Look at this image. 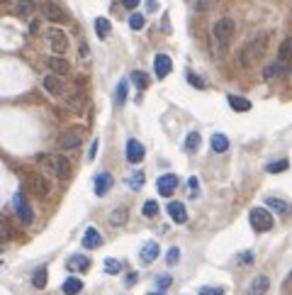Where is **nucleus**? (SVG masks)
<instances>
[{
  "mask_svg": "<svg viewBox=\"0 0 292 295\" xmlns=\"http://www.w3.org/2000/svg\"><path fill=\"white\" fill-rule=\"evenodd\" d=\"M268 39H270V34H268V32H258L253 39H249V42L244 44V46H241V52H239V61H241V66L251 69L258 59L263 57Z\"/></svg>",
  "mask_w": 292,
  "mask_h": 295,
  "instance_id": "f257e3e1",
  "label": "nucleus"
},
{
  "mask_svg": "<svg viewBox=\"0 0 292 295\" xmlns=\"http://www.w3.org/2000/svg\"><path fill=\"white\" fill-rule=\"evenodd\" d=\"M37 164L42 169H46L49 173H54L59 181H69L71 173H73L71 171V161L61 154H42V156H37Z\"/></svg>",
  "mask_w": 292,
  "mask_h": 295,
  "instance_id": "f03ea898",
  "label": "nucleus"
},
{
  "mask_svg": "<svg viewBox=\"0 0 292 295\" xmlns=\"http://www.w3.org/2000/svg\"><path fill=\"white\" fill-rule=\"evenodd\" d=\"M234 32H237V25H234V20L231 17H222V20H217L214 22V27H212V34H214V44H217V49L224 52L229 42H231V37H234Z\"/></svg>",
  "mask_w": 292,
  "mask_h": 295,
  "instance_id": "7ed1b4c3",
  "label": "nucleus"
},
{
  "mask_svg": "<svg viewBox=\"0 0 292 295\" xmlns=\"http://www.w3.org/2000/svg\"><path fill=\"white\" fill-rule=\"evenodd\" d=\"M25 188L34 198H44L49 193V183H46L42 173H25Z\"/></svg>",
  "mask_w": 292,
  "mask_h": 295,
  "instance_id": "20e7f679",
  "label": "nucleus"
},
{
  "mask_svg": "<svg viewBox=\"0 0 292 295\" xmlns=\"http://www.w3.org/2000/svg\"><path fill=\"white\" fill-rule=\"evenodd\" d=\"M251 225H253L256 232H268L273 227V215L265 208H253L251 210Z\"/></svg>",
  "mask_w": 292,
  "mask_h": 295,
  "instance_id": "39448f33",
  "label": "nucleus"
},
{
  "mask_svg": "<svg viewBox=\"0 0 292 295\" xmlns=\"http://www.w3.org/2000/svg\"><path fill=\"white\" fill-rule=\"evenodd\" d=\"M13 210L22 225H29V222L34 220V212H32V208L27 205V200L22 198V193H17V195L13 198Z\"/></svg>",
  "mask_w": 292,
  "mask_h": 295,
  "instance_id": "423d86ee",
  "label": "nucleus"
},
{
  "mask_svg": "<svg viewBox=\"0 0 292 295\" xmlns=\"http://www.w3.org/2000/svg\"><path fill=\"white\" fill-rule=\"evenodd\" d=\"M178 176L176 173H163L158 181H156V190H158V195H163V198H170L173 195V190L178 188Z\"/></svg>",
  "mask_w": 292,
  "mask_h": 295,
  "instance_id": "0eeeda50",
  "label": "nucleus"
},
{
  "mask_svg": "<svg viewBox=\"0 0 292 295\" xmlns=\"http://www.w3.org/2000/svg\"><path fill=\"white\" fill-rule=\"evenodd\" d=\"M49 44H51V49H54L56 54H64L66 49H69V37H66V32H61V29H49Z\"/></svg>",
  "mask_w": 292,
  "mask_h": 295,
  "instance_id": "6e6552de",
  "label": "nucleus"
},
{
  "mask_svg": "<svg viewBox=\"0 0 292 295\" xmlns=\"http://www.w3.org/2000/svg\"><path fill=\"white\" fill-rule=\"evenodd\" d=\"M146 154V149H144V144L139 139H129L127 141V161L129 164H139L141 159Z\"/></svg>",
  "mask_w": 292,
  "mask_h": 295,
  "instance_id": "1a4fd4ad",
  "label": "nucleus"
},
{
  "mask_svg": "<svg viewBox=\"0 0 292 295\" xmlns=\"http://www.w3.org/2000/svg\"><path fill=\"white\" fill-rule=\"evenodd\" d=\"M170 69H173L170 57H168V54H156V59H153V73H156L158 78H166L168 73H170Z\"/></svg>",
  "mask_w": 292,
  "mask_h": 295,
  "instance_id": "9d476101",
  "label": "nucleus"
},
{
  "mask_svg": "<svg viewBox=\"0 0 292 295\" xmlns=\"http://www.w3.org/2000/svg\"><path fill=\"white\" fill-rule=\"evenodd\" d=\"M66 268H69V271H73V273H78V271H81V273H85V271L90 268V259H88V256H83V254H73L69 261H66Z\"/></svg>",
  "mask_w": 292,
  "mask_h": 295,
  "instance_id": "9b49d317",
  "label": "nucleus"
},
{
  "mask_svg": "<svg viewBox=\"0 0 292 295\" xmlns=\"http://www.w3.org/2000/svg\"><path fill=\"white\" fill-rule=\"evenodd\" d=\"M168 215H170L173 222H178V225H185V222H188V210H185V205H183L181 200L168 203Z\"/></svg>",
  "mask_w": 292,
  "mask_h": 295,
  "instance_id": "f8f14e48",
  "label": "nucleus"
},
{
  "mask_svg": "<svg viewBox=\"0 0 292 295\" xmlns=\"http://www.w3.org/2000/svg\"><path fill=\"white\" fill-rule=\"evenodd\" d=\"M268 288H270V281H268V276H256V278L249 283V288H246V295H265V293H268Z\"/></svg>",
  "mask_w": 292,
  "mask_h": 295,
  "instance_id": "ddd939ff",
  "label": "nucleus"
},
{
  "mask_svg": "<svg viewBox=\"0 0 292 295\" xmlns=\"http://www.w3.org/2000/svg\"><path fill=\"white\" fill-rule=\"evenodd\" d=\"M42 15L46 17V20H51V22H64V20H66V13H64L56 3H44Z\"/></svg>",
  "mask_w": 292,
  "mask_h": 295,
  "instance_id": "4468645a",
  "label": "nucleus"
},
{
  "mask_svg": "<svg viewBox=\"0 0 292 295\" xmlns=\"http://www.w3.org/2000/svg\"><path fill=\"white\" fill-rule=\"evenodd\" d=\"M112 183H114V178H112V173H97L95 176V195H107L112 188Z\"/></svg>",
  "mask_w": 292,
  "mask_h": 295,
  "instance_id": "2eb2a0df",
  "label": "nucleus"
},
{
  "mask_svg": "<svg viewBox=\"0 0 292 295\" xmlns=\"http://www.w3.org/2000/svg\"><path fill=\"white\" fill-rule=\"evenodd\" d=\"M44 88H46V93H51V95H64V81H61V76H46L44 78Z\"/></svg>",
  "mask_w": 292,
  "mask_h": 295,
  "instance_id": "dca6fc26",
  "label": "nucleus"
},
{
  "mask_svg": "<svg viewBox=\"0 0 292 295\" xmlns=\"http://www.w3.org/2000/svg\"><path fill=\"white\" fill-rule=\"evenodd\" d=\"M156 256H158V241H146V244L139 249L141 264H151Z\"/></svg>",
  "mask_w": 292,
  "mask_h": 295,
  "instance_id": "f3484780",
  "label": "nucleus"
},
{
  "mask_svg": "<svg viewBox=\"0 0 292 295\" xmlns=\"http://www.w3.org/2000/svg\"><path fill=\"white\" fill-rule=\"evenodd\" d=\"M100 244H102V234L97 232L95 227H88L83 234V247L85 249H97Z\"/></svg>",
  "mask_w": 292,
  "mask_h": 295,
  "instance_id": "a211bd4d",
  "label": "nucleus"
},
{
  "mask_svg": "<svg viewBox=\"0 0 292 295\" xmlns=\"http://www.w3.org/2000/svg\"><path fill=\"white\" fill-rule=\"evenodd\" d=\"M46 66L54 71L56 76H66V73L71 71L69 61H66V59H61V57H49V59H46Z\"/></svg>",
  "mask_w": 292,
  "mask_h": 295,
  "instance_id": "6ab92c4d",
  "label": "nucleus"
},
{
  "mask_svg": "<svg viewBox=\"0 0 292 295\" xmlns=\"http://www.w3.org/2000/svg\"><path fill=\"white\" fill-rule=\"evenodd\" d=\"M61 290H64V295H78L81 290H83V281H81L78 276H71V278L64 281Z\"/></svg>",
  "mask_w": 292,
  "mask_h": 295,
  "instance_id": "aec40b11",
  "label": "nucleus"
},
{
  "mask_svg": "<svg viewBox=\"0 0 292 295\" xmlns=\"http://www.w3.org/2000/svg\"><path fill=\"white\" fill-rule=\"evenodd\" d=\"M212 152L214 154H224L226 149H229V139H226V134H212Z\"/></svg>",
  "mask_w": 292,
  "mask_h": 295,
  "instance_id": "412c9836",
  "label": "nucleus"
},
{
  "mask_svg": "<svg viewBox=\"0 0 292 295\" xmlns=\"http://www.w3.org/2000/svg\"><path fill=\"white\" fill-rule=\"evenodd\" d=\"M59 144H61L64 149H73V146L81 144V134H78V132H66V134L59 137Z\"/></svg>",
  "mask_w": 292,
  "mask_h": 295,
  "instance_id": "4be33fe9",
  "label": "nucleus"
},
{
  "mask_svg": "<svg viewBox=\"0 0 292 295\" xmlns=\"http://www.w3.org/2000/svg\"><path fill=\"white\" fill-rule=\"evenodd\" d=\"M95 32H97V37H100V39H107V37H110V32H112L110 20H107V17H97L95 20Z\"/></svg>",
  "mask_w": 292,
  "mask_h": 295,
  "instance_id": "5701e85b",
  "label": "nucleus"
},
{
  "mask_svg": "<svg viewBox=\"0 0 292 295\" xmlns=\"http://www.w3.org/2000/svg\"><path fill=\"white\" fill-rule=\"evenodd\" d=\"M229 105H231V110H237V113H249L251 110V100L239 98V95H229Z\"/></svg>",
  "mask_w": 292,
  "mask_h": 295,
  "instance_id": "b1692460",
  "label": "nucleus"
},
{
  "mask_svg": "<svg viewBox=\"0 0 292 295\" xmlns=\"http://www.w3.org/2000/svg\"><path fill=\"white\" fill-rule=\"evenodd\" d=\"M34 10H37L34 0H20L17 8H15V13L20 15V17H29V15H34Z\"/></svg>",
  "mask_w": 292,
  "mask_h": 295,
  "instance_id": "393cba45",
  "label": "nucleus"
},
{
  "mask_svg": "<svg viewBox=\"0 0 292 295\" xmlns=\"http://www.w3.org/2000/svg\"><path fill=\"white\" fill-rule=\"evenodd\" d=\"M127 217H129V210H127V208H117V210L110 215V225L112 227H122L127 222Z\"/></svg>",
  "mask_w": 292,
  "mask_h": 295,
  "instance_id": "a878e982",
  "label": "nucleus"
},
{
  "mask_svg": "<svg viewBox=\"0 0 292 295\" xmlns=\"http://www.w3.org/2000/svg\"><path fill=\"white\" fill-rule=\"evenodd\" d=\"M200 144H202L200 134H197V132H190V134L185 137V152H188V154H195V152L200 149Z\"/></svg>",
  "mask_w": 292,
  "mask_h": 295,
  "instance_id": "bb28decb",
  "label": "nucleus"
},
{
  "mask_svg": "<svg viewBox=\"0 0 292 295\" xmlns=\"http://www.w3.org/2000/svg\"><path fill=\"white\" fill-rule=\"evenodd\" d=\"M265 203H268V208H273V210H275V212H280V215H287V212L292 210L290 205H287L285 200H280V198H268Z\"/></svg>",
  "mask_w": 292,
  "mask_h": 295,
  "instance_id": "cd10ccee",
  "label": "nucleus"
},
{
  "mask_svg": "<svg viewBox=\"0 0 292 295\" xmlns=\"http://www.w3.org/2000/svg\"><path fill=\"white\" fill-rule=\"evenodd\" d=\"M278 59L280 61H292V37H287V39L278 46Z\"/></svg>",
  "mask_w": 292,
  "mask_h": 295,
  "instance_id": "c85d7f7f",
  "label": "nucleus"
},
{
  "mask_svg": "<svg viewBox=\"0 0 292 295\" xmlns=\"http://www.w3.org/2000/svg\"><path fill=\"white\" fill-rule=\"evenodd\" d=\"M144 178H146V176H144L141 171H134V173L127 178V183H129L132 190H141V188H144Z\"/></svg>",
  "mask_w": 292,
  "mask_h": 295,
  "instance_id": "c756f323",
  "label": "nucleus"
},
{
  "mask_svg": "<svg viewBox=\"0 0 292 295\" xmlns=\"http://www.w3.org/2000/svg\"><path fill=\"white\" fill-rule=\"evenodd\" d=\"M132 81H134V85H137L139 90H146V88H149V76H146L144 71H134V73H132Z\"/></svg>",
  "mask_w": 292,
  "mask_h": 295,
  "instance_id": "7c9ffc66",
  "label": "nucleus"
},
{
  "mask_svg": "<svg viewBox=\"0 0 292 295\" xmlns=\"http://www.w3.org/2000/svg\"><path fill=\"white\" fill-rule=\"evenodd\" d=\"M46 276H49V273H46V268H37V271H34V276H32V285H34V288H44V285H46Z\"/></svg>",
  "mask_w": 292,
  "mask_h": 295,
  "instance_id": "2f4dec72",
  "label": "nucleus"
},
{
  "mask_svg": "<svg viewBox=\"0 0 292 295\" xmlns=\"http://www.w3.org/2000/svg\"><path fill=\"white\" fill-rule=\"evenodd\" d=\"M290 169V161L287 159H280V161H273V164H268V173H282V171Z\"/></svg>",
  "mask_w": 292,
  "mask_h": 295,
  "instance_id": "473e14b6",
  "label": "nucleus"
},
{
  "mask_svg": "<svg viewBox=\"0 0 292 295\" xmlns=\"http://www.w3.org/2000/svg\"><path fill=\"white\" fill-rule=\"evenodd\" d=\"M120 271H122V261H117V259L107 256V259H105V273L114 276V273H120Z\"/></svg>",
  "mask_w": 292,
  "mask_h": 295,
  "instance_id": "72a5a7b5",
  "label": "nucleus"
},
{
  "mask_svg": "<svg viewBox=\"0 0 292 295\" xmlns=\"http://www.w3.org/2000/svg\"><path fill=\"white\" fill-rule=\"evenodd\" d=\"M282 73V61H278V64H268L263 71V76L265 78H273V76H280Z\"/></svg>",
  "mask_w": 292,
  "mask_h": 295,
  "instance_id": "f704fd0d",
  "label": "nucleus"
},
{
  "mask_svg": "<svg viewBox=\"0 0 292 295\" xmlns=\"http://www.w3.org/2000/svg\"><path fill=\"white\" fill-rule=\"evenodd\" d=\"M144 217H156L158 215V203H153V200H146L144 203Z\"/></svg>",
  "mask_w": 292,
  "mask_h": 295,
  "instance_id": "c9c22d12",
  "label": "nucleus"
},
{
  "mask_svg": "<svg viewBox=\"0 0 292 295\" xmlns=\"http://www.w3.org/2000/svg\"><path fill=\"white\" fill-rule=\"evenodd\" d=\"M178 261H181V249H178V247L168 249V254H166V264L168 266H176Z\"/></svg>",
  "mask_w": 292,
  "mask_h": 295,
  "instance_id": "e433bc0d",
  "label": "nucleus"
},
{
  "mask_svg": "<svg viewBox=\"0 0 292 295\" xmlns=\"http://www.w3.org/2000/svg\"><path fill=\"white\" fill-rule=\"evenodd\" d=\"M144 25H146V20H144V15L141 13H134L132 17H129V27L132 29H144Z\"/></svg>",
  "mask_w": 292,
  "mask_h": 295,
  "instance_id": "4c0bfd02",
  "label": "nucleus"
},
{
  "mask_svg": "<svg viewBox=\"0 0 292 295\" xmlns=\"http://www.w3.org/2000/svg\"><path fill=\"white\" fill-rule=\"evenodd\" d=\"M200 295H224V288H219V285H205V288H200Z\"/></svg>",
  "mask_w": 292,
  "mask_h": 295,
  "instance_id": "58836bf2",
  "label": "nucleus"
},
{
  "mask_svg": "<svg viewBox=\"0 0 292 295\" xmlns=\"http://www.w3.org/2000/svg\"><path fill=\"white\" fill-rule=\"evenodd\" d=\"M170 283H173V278H170L168 273H161V276L156 278V285H158V290H166V288L170 285Z\"/></svg>",
  "mask_w": 292,
  "mask_h": 295,
  "instance_id": "ea45409f",
  "label": "nucleus"
},
{
  "mask_svg": "<svg viewBox=\"0 0 292 295\" xmlns=\"http://www.w3.org/2000/svg\"><path fill=\"white\" fill-rule=\"evenodd\" d=\"M125 100H127V81H120V85H117V103L125 105Z\"/></svg>",
  "mask_w": 292,
  "mask_h": 295,
  "instance_id": "a19ab883",
  "label": "nucleus"
},
{
  "mask_svg": "<svg viewBox=\"0 0 292 295\" xmlns=\"http://www.w3.org/2000/svg\"><path fill=\"white\" fill-rule=\"evenodd\" d=\"M237 261L241 264V266H249L251 261H253V252H241V254H237Z\"/></svg>",
  "mask_w": 292,
  "mask_h": 295,
  "instance_id": "79ce46f5",
  "label": "nucleus"
},
{
  "mask_svg": "<svg viewBox=\"0 0 292 295\" xmlns=\"http://www.w3.org/2000/svg\"><path fill=\"white\" fill-rule=\"evenodd\" d=\"M212 3H214V0H195V10H197V13H205V10L212 8Z\"/></svg>",
  "mask_w": 292,
  "mask_h": 295,
  "instance_id": "37998d69",
  "label": "nucleus"
},
{
  "mask_svg": "<svg viewBox=\"0 0 292 295\" xmlns=\"http://www.w3.org/2000/svg\"><path fill=\"white\" fill-rule=\"evenodd\" d=\"M78 57L81 59H85V61H88V59H90V52H88V44H81V46H78Z\"/></svg>",
  "mask_w": 292,
  "mask_h": 295,
  "instance_id": "c03bdc74",
  "label": "nucleus"
},
{
  "mask_svg": "<svg viewBox=\"0 0 292 295\" xmlns=\"http://www.w3.org/2000/svg\"><path fill=\"white\" fill-rule=\"evenodd\" d=\"M188 185H190V193H197V190H200V181H197V178H188Z\"/></svg>",
  "mask_w": 292,
  "mask_h": 295,
  "instance_id": "a18cd8bd",
  "label": "nucleus"
},
{
  "mask_svg": "<svg viewBox=\"0 0 292 295\" xmlns=\"http://www.w3.org/2000/svg\"><path fill=\"white\" fill-rule=\"evenodd\" d=\"M188 81L195 85V88H205V83H202V78H195L193 73H188Z\"/></svg>",
  "mask_w": 292,
  "mask_h": 295,
  "instance_id": "49530a36",
  "label": "nucleus"
},
{
  "mask_svg": "<svg viewBox=\"0 0 292 295\" xmlns=\"http://www.w3.org/2000/svg\"><path fill=\"white\" fill-rule=\"evenodd\" d=\"M97 144H100V141H93V144H90V152H88V159H95V154H97Z\"/></svg>",
  "mask_w": 292,
  "mask_h": 295,
  "instance_id": "de8ad7c7",
  "label": "nucleus"
},
{
  "mask_svg": "<svg viewBox=\"0 0 292 295\" xmlns=\"http://www.w3.org/2000/svg\"><path fill=\"white\" fill-rule=\"evenodd\" d=\"M122 5L132 10V8H137V5H139V0H122Z\"/></svg>",
  "mask_w": 292,
  "mask_h": 295,
  "instance_id": "09e8293b",
  "label": "nucleus"
},
{
  "mask_svg": "<svg viewBox=\"0 0 292 295\" xmlns=\"http://www.w3.org/2000/svg\"><path fill=\"white\" fill-rule=\"evenodd\" d=\"M125 283H127V285H134V283H137V273H129Z\"/></svg>",
  "mask_w": 292,
  "mask_h": 295,
  "instance_id": "8fccbe9b",
  "label": "nucleus"
},
{
  "mask_svg": "<svg viewBox=\"0 0 292 295\" xmlns=\"http://www.w3.org/2000/svg\"><path fill=\"white\" fill-rule=\"evenodd\" d=\"M3 3H5V5H10V3H13V0H3Z\"/></svg>",
  "mask_w": 292,
  "mask_h": 295,
  "instance_id": "3c124183",
  "label": "nucleus"
},
{
  "mask_svg": "<svg viewBox=\"0 0 292 295\" xmlns=\"http://www.w3.org/2000/svg\"><path fill=\"white\" fill-rule=\"evenodd\" d=\"M149 295H163V290H161V293H149Z\"/></svg>",
  "mask_w": 292,
  "mask_h": 295,
  "instance_id": "603ef678",
  "label": "nucleus"
},
{
  "mask_svg": "<svg viewBox=\"0 0 292 295\" xmlns=\"http://www.w3.org/2000/svg\"><path fill=\"white\" fill-rule=\"evenodd\" d=\"M290 281H292V273H290Z\"/></svg>",
  "mask_w": 292,
  "mask_h": 295,
  "instance_id": "864d4df0",
  "label": "nucleus"
}]
</instances>
